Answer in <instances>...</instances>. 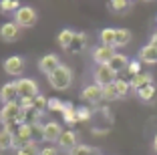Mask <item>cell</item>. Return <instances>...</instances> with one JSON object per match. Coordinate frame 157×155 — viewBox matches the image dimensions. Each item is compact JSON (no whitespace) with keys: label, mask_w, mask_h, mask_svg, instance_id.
<instances>
[{"label":"cell","mask_w":157,"mask_h":155,"mask_svg":"<svg viewBox=\"0 0 157 155\" xmlns=\"http://www.w3.org/2000/svg\"><path fill=\"white\" fill-rule=\"evenodd\" d=\"M115 87H117V93H119V99H123V97H127L131 93V83L129 81L117 79V81H115Z\"/></svg>","instance_id":"484cf974"},{"label":"cell","mask_w":157,"mask_h":155,"mask_svg":"<svg viewBox=\"0 0 157 155\" xmlns=\"http://www.w3.org/2000/svg\"><path fill=\"white\" fill-rule=\"evenodd\" d=\"M153 149L157 151V135H155V139H153Z\"/></svg>","instance_id":"d590c367"},{"label":"cell","mask_w":157,"mask_h":155,"mask_svg":"<svg viewBox=\"0 0 157 155\" xmlns=\"http://www.w3.org/2000/svg\"><path fill=\"white\" fill-rule=\"evenodd\" d=\"M77 145H78V135L73 129H65L63 135L59 137V141H56V147H59L60 151H67V153H69L71 149H75Z\"/></svg>","instance_id":"9c48e42d"},{"label":"cell","mask_w":157,"mask_h":155,"mask_svg":"<svg viewBox=\"0 0 157 155\" xmlns=\"http://www.w3.org/2000/svg\"><path fill=\"white\" fill-rule=\"evenodd\" d=\"M127 2H133V0H127Z\"/></svg>","instance_id":"8d00e7d4"},{"label":"cell","mask_w":157,"mask_h":155,"mask_svg":"<svg viewBox=\"0 0 157 155\" xmlns=\"http://www.w3.org/2000/svg\"><path fill=\"white\" fill-rule=\"evenodd\" d=\"M127 73H129L131 77H137V75L141 73V60H131L129 67H127Z\"/></svg>","instance_id":"1f68e13d"},{"label":"cell","mask_w":157,"mask_h":155,"mask_svg":"<svg viewBox=\"0 0 157 155\" xmlns=\"http://www.w3.org/2000/svg\"><path fill=\"white\" fill-rule=\"evenodd\" d=\"M93 77H95V83H97L99 87H107V85H113L117 81V73L109 68V64H99L95 68Z\"/></svg>","instance_id":"5b68a950"},{"label":"cell","mask_w":157,"mask_h":155,"mask_svg":"<svg viewBox=\"0 0 157 155\" xmlns=\"http://www.w3.org/2000/svg\"><path fill=\"white\" fill-rule=\"evenodd\" d=\"M129 4H131V2H127V0H109V2H107L109 10H111V12H115V14H123V12H127Z\"/></svg>","instance_id":"44dd1931"},{"label":"cell","mask_w":157,"mask_h":155,"mask_svg":"<svg viewBox=\"0 0 157 155\" xmlns=\"http://www.w3.org/2000/svg\"><path fill=\"white\" fill-rule=\"evenodd\" d=\"M139 60L145 64H155L157 63V46L155 45H145L139 50Z\"/></svg>","instance_id":"5bb4252c"},{"label":"cell","mask_w":157,"mask_h":155,"mask_svg":"<svg viewBox=\"0 0 157 155\" xmlns=\"http://www.w3.org/2000/svg\"><path fill=\"white\" fill-rule=\"evenodd\" d=\"M63 109H65V103L60 99H48V111H60L63 113Z\"/></svg>","instance_id":"d6a6232c"},{"label":"cell","mask_w":157,"mask_h":155,"mask_svg":"<svg viewBox=\"0 0 157 155\" xmlns=\"http://www.w3.org/2000/svg\"><path fill=\"white\" fill-rule=\"evenodd\" d=\"M69 155H99V149L91 145H85V143H78L75 149L69 151Z\"/></svg>","instance_id":"ffe728a7"},{"label":"cell","mask_w":157,"mask_h":155,"mask_svg":"<svg viewBox=\"0 0 157 155\" xmlns=\"http://www.w3.org/2000/svg\"><path fill=\"white\" fill-rule=\"evenodd\" d=\"M115 37H117V28H103L101 30V45L115 46Z\"/></svg>","instance_id":"d6986e66"},{"label":"cell","mask_w":157,"mask_h":155,"mask_svg":"<svg viewBox=\"0 0 157 155\" xmlns=\"http://www.w3.org/2000/svg\"><path fill=\"white\" fill-rule=\"evenodd\" d=\"M63 119H65V123H67V125L78 123V119H77V107L65 105V109H63Z\"/></svg>","instance_id":"cb8c5ba5"},{"label":"cell","mask_w":157,"mask_h":155,"mask_svg":"<svg viewBox=\"0 0 157 155\" xmlns=\"http://www.w3.org/2000/svg\"><path fill=\"white\" fill-rule=\"evenodd\" d=\"M0 2H2V0H0Z\"/></svg>","instance_id":"74e56055"},{"label":"cell","mask_w":157,"mask_h":155,"mask_svg":"<svg viewBox=\"0 0 157 155\" xmlns=\"http://www.w3.org/2000/svg\"><path fill=\"white\" fill-rule=\"evenodd\" d=\"M81 99L89 105H97L103 101V87H99L97 83H93V85H87L81 93Z\"/></svg>","instance_id":"ba28073f"},{"label":"cell","mask_w":157,"mask_h":155,"mask_svg":"<svg viewBox=\"0 0 157 155\" xmlns=\"http://www.w3.org/2000/svg\"><path fill=\"white\" fill-rule=\"evenodd\" d=\"M129 42H131V30H127V28H117L115 48H121V46L129 45Z\"/></svg>","instance_id":"ac0fdd59"},{"label":"cell","mask_w":157,"mask_h":155,"mask_svg":"<svg viewBox=\"0 0 157 155\" xmlns=\"http://www.w3.org/2000/svg\"><path fill=\"white\" fill-rule=\"evenodd\" d=\"M20 95H18V87H16V81L4 83V87L0 89V103L2 105H10V103H18Z\"/></svg>","instance_id":"52a82bcc"},{"label":"cell","mask_w":157,"mask_h":155,"mask_svg":"<svg viewBox=\"0 0 157 155\" xmlns=\"http://www.w3.org/2000/svg\"><path fill=\"white\" fill-rule=\"evenodd\" d=\"M75 34H77V32L71 30V28H63V30L59 32V37H56V42H59L60 48H63V50H69L71 45H73V41H75Z\"/></svg>","instance_id":"2e32d148"},{"label":"cell","mask_w":157,"mask_h":155,"mask_svg":"<svg viewBox=\"0 0 157 155\" xmlns=\"http://www.w3.org/2000/svg\"><path fill=\"white\" fill-rule=\"evenodd\" d=\"M131 89H135V91H141V89L149 87V85H153V77L149 73H139L137 77H131Z\"/></svg>","instance_id":"9a60e30c"},{"label":"cell","mask_w":157,"mask_h":155,"mask_svg":"<svg viewBox=\"0 0 157 155\" xmlns=\"http://www.w3.org/2000/svg\"><path fill=\"white\" fill-rule=\"evenodd\" d=\"M18 8H20L18 0H2V2H0V10H2V12H16Z\"/></svg>","instance_id":"4dcf8cb0"},{"label":"cell","mask_w":157,"mask_h":155,"mask_svg":"<svg viewBox=\"0 0 157 155\" xmlns=\"http://www.w3.org/2000/svg\"><path fill=\"white\" fill-rule=\"evenodd\" d=\"M4 73H8L10 77H18L20 79V75L24 73V60L20 59V56H16V55L8 56V59L4 60Z\"/></svg>","instance_id":"8fae6325"},{"label":"cell","mask_w":157,"mask_h":155,"mask_svg":"<svg viewBox=\"0 0 157 155\" xmlns=\"http://www.w3.org/2000/svg\"><path fill=\"white\" fill-rule=\"evenodd\" d=\"M42 113H38L34 107H28V109H24L22 113V123H30V125H36L38 123V117H40Z\"/></svg>","instance_id":"d4e9b609"},{"label":"cell","mask_w":157,"mask_h":155,"mask_svg":"<svg viewBox=\"0 0 157 155\" xmlns=\"http://www.w3.org/2000/svg\"><path fill=\"white\" fill-rule=\"evenodd\" d=\"M33 107L38 111V113H44V111L48 109V99H46L44 95H36L33 99Z\"/></svg>","instance_id":"f1b7e54d"},{"label":"cell","mask_w":157,"mask_h":155,"mask_svg":"<svg viewBox=\"0 0 157 155\" xmlns=\"http://www.w3.org/2000/svg\"><path fill=\"white\" fill-rule=\"evenodd\" d=\"M59 67H60V60H59L56 55H44V56H40V60H38V71L44 73L46 77H48L52 71H56Z\"/></svg>","instance_id":"4fadbf2b"},{"label":"cell","mask_w":157,"mask_h":155,"mask_svg":"<svg viewBox=\"0 0 157 155\" xmlns=\"http://www.w3.org/2000/svg\"><path fill=\"white\" fill-rule=\"evenodd\" d=\"M38 155H59V147H55V145L40 147V153H38Z\"/></svg>","instance_id":"e575fe53"},{"label":"cell","mask_w":157,"mask_h":155,"mask_svg":"<svg viewBox=\"0 0 157 155\" xmlns=\"http://www.w3.org/2000/svg\"><path fill=\"white\" fill-rule=\"evenodd\" d=\"M103 99H105V101H117V99H119V93H117L115 83H113V85L103 87Z\"/></svg>","instance_id":"f546056e"},{"label":"cell","mask_w":157,"mask_h":155,"mask_svg":"<svg viewBox=\"0 0 157 155\" xmlns=\"http://www.w3.org/2000/svg\"><path fill=\"white\" fill-rule=\"evenodd\" d=\"M20 37V26L16 22H4L0 26V38L4 42H14Z\"/></svg>","instance_id":"7c38bea8"},{"label":"cell","mask_w":157,"mask_h":155,"mask_svg":"<svg viewBox=\"0 0 157 155\" xmlns=\"http://www.w3.org/2000/svg\"><path fill=\"white\" fill-rule=\"evenodd\" d=\"M36 18L38 14L33 6H20L16 12H14V22L18 24L20 28H30L36 24Z\"/></svg>","instance_id":"3957f363"},{"label":"cell","mask_w":157,"mask_h":155,"mask_svg":"<svg viewBox=\"0 0 157 155\" xmlns=\"http://www.w3.org/2000/svg\"><path fill=\"white\" fill-rule=\"evenodd\" d=\"M129 63H131V60L127 59L125 55H119V52H117V55L111 59V63H109V68L115 71V73H123V71H127Z\"/></svg>","instance_id":"e0dca14e"},{"label":"cell","mask_w":157,"mask_h":155,"mask_svg":"<svg viewBox=\"0 0 157 155\" xmlns=\"http://www.w3.org/2000/svg\"><path fill=\"white\" fill-rule=\"evenodd\" d=\"M147 2H149V0H147Z\"/></svg>","instance_id":"f35d334b"},{"label":"cell","mask_w":157,"mask_h":155,"mask_svg":"<svg viewBox=\"0 0 157 155\" xmlns=\"http://www.w3.org/2000/svg\"><path fill=\"white\" fill-rule=\"evenodd\" d=\"M77 119H78V123L81 121H89L91 119V111L87 107H77Z\"/></svg>","instance_id":"836d02e7"},{"label":"cell","mask_w":157,"mask_h":155,"mask_svg":"<svg viewBox=\"0 0 157 155\" xmlns=\"http://www.w3.org/2000/svg\"><path fill=\"white\" fill-rule=\"evenodd\" d=\"M87 46V34L85 32H77L75 34V41H73V45H71V52H81V50Z\"/></svg>","instance_id":"7402d4cb"},{"label":"cell","mask_w":157,"mask_h":155,"mask_svg":"<svg viewBox=\"0 0 157 155\" xmlns=\"http://www.w3.org/2000/svg\"><path fill=\"white\" fill-rule=\"evenodd\" d=\"M48 85H51L55 91H67L71 87V83H73V71H71L67 64H60L56 71H52L48 75Z\"/></svg>","instance_id":"6da1fadb"},{"label":"cell","mask_w":157,"mask_h":155,"mask_svg":"<svg viewBox=\"0 0 157 155\" xmlns=\"http://www.w3.org/2000/svg\"><path fill=\"white\" fill-rule=\"evenodd\" d=\"M10 147H14V135L6 129H0V151H6Z\"/></svg>","instance_id":"603a6c76"},{"label":"cell","mask_w":157,"mask_h":155,"mask_svg":"<svg viewBox=\"0 0 157 155\" xmlns=\"http://www.w3.org/2000/svg\"><path fill=\"white\" fill-rule=\"evenodd\" d=\"M16 87H18L20 99H34L36 95H40V93H38V85H36L34 79L20 77L18 81H16Z\"/></svg>","instance_id":"277c9868"},{"label":"cell","mask_w":157,"mask_h":155,"mask_svg":"<svg viewBox=\"0 0 157 155\" xmlns=\"http://www.w3.org/2000/svg\"><path fill=\"white\" fill-rule=\"evenodd\" d=\"M155 95H157V87H155V85H149V87L137 91V97H139L141 101H151Z\"/></svg>","instance_id":"83f0119b"},{"label":"cell","mask_w":157,"mask_h":155,"mask_svg":"<svg viewBox=\"0 0 157 155\" xmlns=\"http://www.w3.org/2000/svg\"><path fill=\"white\" fill-rule=\"evenodd\" d=\"M22 113H24V109L20 107V103L2 105V109H0V123H2V127L10 123H22Z\"/></svg>","instance_id":"7a4b0ae2"},{"label":"cell","mask_w":157,"mask_h":155,"mask_svg":"<svg viewBox=\"0 0 157 155\" xmlns=\"http://www.w3.org/2000/svg\"><path fill=\"white\" fill-rule=\"evenodd\" d=\"M63 131H65V129L60 127V123H56V121H48V123H44L40 127V135L48 145H52V143L59 141V137L63 135Z\"/></svg>","instance_id":"8992f818"},{"label":"cell","mask_w":157,"mask_h":155,"mask_svg":"<svg viewBox=\"0 0 157 155\" xmlns=\"http://www.w3.org/2000/svg\"><path fill=\"white\" fill-rule=\"evenodd\" d=\"M38 153H40V147H38L34 141L26 143L24 147H20V149L16 151V155H38Z\"/></svg>","instance_id":"4316f807"},{"label":"cell","mask_w":157,"mask_h":155,"mask_svg":"<svg viewBox=\"0 0 157 155\" xmlns=\"http://www.w3.org/2000/svg\"><path fill=\"white\" fill-rule=\"evenodd\" d=\"M117 55V50H115V46H105V45H99L97 48L93 50V60L97 63V67L99 64H109L111 63V59Z\"/></svg>","instance_id":"30bf717a"}]
</instances>
